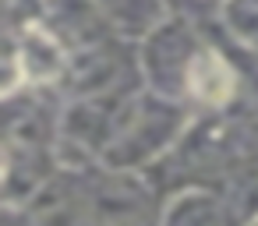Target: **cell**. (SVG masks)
Listing matches in <instances>:
<instances>
[{
    "instance_id": "obj_2",
    "label": "cell",
    "mask_w": 258,
    "mask_h": 226,
    "mask_svg": "<svg viewBox=\"0 0 258 226\" xmlns=\"http://www.w3.org/2000/svg\"><path fill=\"white\" fill-rule=\"evenodd\" d=\"M60 71V50L50 36H43L39 29H32L25 36V78L32 82H46Z\"/></svg>"
},
{
    "instance_id": "obj_1",
    "label": "cell",
    "mask_w": 258,
    "mask_h": 226,
    "mask_svg": "<svg viewBox=\"0 0 258 226\" xmlns=\"http://www.w3.org/2000/svg\"><path fill=\"white\" fill-rule=\"evenodd\" d=\"M187 85H191L195 99H202L209 106H219V103H226L233 96V74L216 53H202V57L191 60Z\"/></svg>"
}]
</instances>
